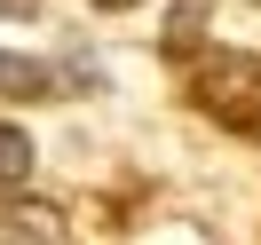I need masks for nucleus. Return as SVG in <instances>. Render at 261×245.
Listing matches in <instances>:
<instances>
[{"label": "nucleus", "instance_id": "f257e3e1", "mask_svg": "<svg viewBox=\"0 0 261 245\" xmlns=\"http://www.w3.org/2000/svg\"><path fill=\"white\" fill-rule=\"evenodd\" d=\"M190 103L214 119V127L261 143V56H245V48H206V56L190 64Z\"/></svg>", "mask_w": 261, "mask_h": 245}, {"label": "nucleus", "instance_id": "f03ea898", "mask_svg": "<svg viewBox=\"0 0 261 245\" xmlns=\"http://www.w3.org/2000/svg\"><path fill=\"white\" fill-rule=\"evenodd\" d=\"M0 245H64V222H56V206L0 198Z\"/></svg>", "mask_w": 261, "mask_h": 245}, {"label": "nucleus", "instance_id": "7ed1b4c3", "mask_svg": "<svg viewBox=\"0 0 261 245\" xmlns=\"http://www.w3.org/2000/svg\"><path fill=\"white\" fill-rule=\"evenodd\" d=\"M56 87H71L64 71H48L40 56H16V48H0V95H8V103H32V95H56Z\"/></svg>", "mask_w": 261, "mask_h": 245}, {"label": "nucleus", "instance_id": "20e7f679", "mask_svg": "<svg viewBox=\"0 0 261 245\" xmlns=\"http://www.w3.org/2000/svg\"><path fill=\"white\" fill-rule=\"evenodd\" d=\"M24 182H32V134L0 127V198H24Z\"/></svg>", "mask_w": 261, "mask_h": 245}, {"label": "nucleus", "instance_id": "39448f33", "mask_svg": "<svg viewBox=\"0 0 261 245\" xmlns=\"http://www.w3.org/2000/svg\"><path fill=\"white\" fill-rule=\"evenodd\" d=\"M0 16H32V0H0Z\"/></svg>", "mask_w": 261, "mask_h": 245}, {"label": "nucleus", "instance_id": "423d86ee", "mask_svg": "<svg viewBox=\"0 0 261 245\" xmlns=\"http://www.w3.org/2000/svg\"><path fill=\"white\" fill-rule=\"evenodd\" d=\"M95 8H135V0H95Z\"/></svg>", "mask_w": 261, "mask_h": 245}]
</instances>
